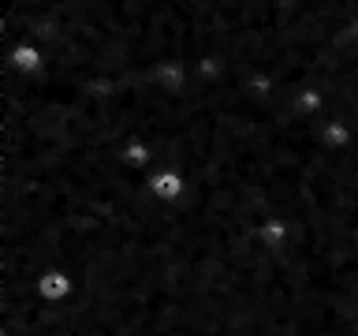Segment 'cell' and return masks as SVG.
Wrapping results in <instances>:
<instances>
[{
  "mask_svg": "<svg viewBox=\"0 0 358 336\" xmlns=\"http://www.w3.org/2000/svg\"><path fill=\"white\" fill-rule=\"evenodd\" d=\"M38 288H41L45 299H64L67 291H71V280H67L64 273H45V276L38 280Z\"/></svg>",
  "mask_w": 358,
  "mask_h": 336,
  "instance_id": "3",
  "label": "cell"
},
{
  "mask_svg": "<svg viewBox=\"0 0 358 336\" xmlns=\"http://www.w3.org/2000/svg\"><path fill=\"white\" fill-rule=\"evenodd\" d=\"M4 64H8V71H15L22 78H41L49 71V49L38 41H15L4 52Z\"/></svg>",
  "mask_w": 358,
  "mask_h": 336,
  "instance_id": "1",
  "label": "cell"
},
{
  "mask_svg": "<svg viewBox=\"0 0 358 336\" xmlns=\"http://www.w3.org/2000/svg\"><path fill=\"white\" fill-rule=\"evenodd\" d=\"M150 195L157 202H176L183 195V172L179 168H161V172L150 176Z\"/></svg>",
  "mask_w": 358,
  "mask_h": 336,
  "instance_id": "2",
  "label": "cell"
}]
</instances>
